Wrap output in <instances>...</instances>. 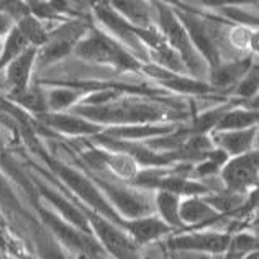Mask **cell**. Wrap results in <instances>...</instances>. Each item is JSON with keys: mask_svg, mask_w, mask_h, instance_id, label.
Segmentation results:
<instances>
[{"mask_svg": "<svg viewBox=\"0 0 259 259\" xmlns=\"http://www.w3.org/2000/svg\"><path fill=\"white\" fill-rule=\"evenodd\" d=\"M179 217L184 227H187V225L213 223L222 215L215 212L202 197H186L184 200H181Z\"/></svg>", "mask_w": 259, "mask_h": 259, "instance_id": "obj_17", "label": "cell"}, {"mask_svg": "<svg viewBox=\"0 0 259 259\" xmlns=\"http://www.w3.org/2000/svg\"><path fill=\"white\" fill-rule=\"evenodd\" d=\"M249 69H251V59H241V61H235V63L217 66L210 72V80H212L210 87L222 89V87L233 85L236 82H240L249 72Z\"/></svg>", "mask_w": 259, "mask_h": 259, "instance_id": "obj_18", "label": "cell"}, {"mask_svg": "<svg viewBox=\"0 0 259 259\" xmlns=\"http://www.w3.org/2000/svg\"><path fill=\"white\" fill-rule=\"evenodd\" d=\"M82 259H87V257H82Z\"/></svg>", "mask_w": 259, "mask_h": 259, "instance_id": "obj_35", "label": "cell"}, {"mask_svg": "<svg viewBox=\"0 0 259 259\" xmlns=\"http://www.w3.org/2000/svg\"><path fill=\"white\" fill-rule=\"evenodd\" d=\"M82 92L76 89H53L46 95V107L53 113H64V110H71L74 105L80 104Z\"/></svg>", "mask_w": 259, "mask_h": 259, "instance_id": "obj_23", "label": "cell"}, {"mask_svg": "<svg viewBox=\"0 0 259 259\" xmlns=\"http://www.w3.org/2000/svg\"><path fill=\"white\" fill-rule=\"evenodd\" d=\"M223 13H227L230 18H233L238 23H246V25L256 26V22H257V18H251L249 13H246L244 10H240V9H230V7H225Z\"/></svg>", "mask_w": 259, "mask_h": 259, "instance_id": "obj_31", "label": "cell"}, {"mask_svg": "<svg viewBox=\"0 0 259 259\" xmlns=\"http://www.w3.org/2000/svg\"><path fill=\"white\" fill-rule=\"evenodd\" d=\"M12 28H13V26H12V18L9 15H5V13L0 12V36H7Z\"/></svg>", "mask_w": 259, "mask_h": 259, "instance_id": "obj_32", "label": "cell"}, {"mask_svg": "<svg viewBox=\"0 0 259 259\" xmlns=\"http://www.w3.org/2000/svg\"><path fill=\"white\" fill-rule=\"evenodd\" d=\"M12 100L17 102L18 105H22L25 110H30V112H33L35 115L48 112L45 95L39 92V91H36L35 87H28L25 92L15 95V97H12Z\"/></svg>", "mask_w": 259, "mask_h": 259, "instance_id": "obj_29", "label": "cell"}, {"mask_svg": "<svg viewBox=\"0 0 259 259\" xmlns=\"http://www.w3.org/2000/svg\"><path fill=\"white\" fill-rule=\"evenodd\" d=\"M154 7L158 9L156 10V13H158V25L164 41L169 45V48H172L179 54L186 71H189L195 77L203 76L207 72V63L197 53L186 28H184L181 20L174 13V9H171L166 4H154Z\"/></svg>", "mask_w": 259, "mask_h": 259, "instance_id": "obj_2", "label": "cell"}, {"mask_svg": "<svg viewBox=\"0 0 259 259\" xmlns=\"http://www.w3.org/2000/svg\"><path fill=\"white\" fill-rule=\"evenodd\" d=\"M36 54L38 48L30 46L5 67V80L10 89V99L28 89L33 66L36 64Z\"/></svg>", "mask_w": 259, "mask_h": 259, "instance_id": "obj_13", "label": "cell"}, {"mask_svg": "<svg viewBox=\"0 0 259 259\" xmlns=\"http://www.w3.org/2000/svg\"><path fill=\"white\" fill-rule=\"evenodd\" d=\"M84 213L91 225L92 236L107 254H110L113 259H140V246L126 235L125 230L91 210H84Z\"/></svg>", "mask_w": 259, "mask_h": 259, "instance_id": "obj_6", "label": "cell"}, {"mask_svg": "<svg viewBox=\"0 0 259 259\" xmlns=\"http://www.w3.org/2000/svg\"><path fill=\"white\" fill-rule=\"evenodd\" d=\"M123 230L138 246L149 244L156 240H159L162 236L174 233V230L171 227H167L159 217H154V215L143 217V218H138V220L125 222Z\"/></svg>", "mask_w": 259, "mask_h": 259, "instance_id": "obj_14", "label": "cell"}, {"mask_svg": "<svg viewBox=\"0 0 259 259\" xmlns=\"http://www.w3.org/2000/svg\"><path fill=\"white\" fill-rule=\"evenodd\" d=\"M74 115H79L95 125L110 123L115 126L159 123L166 118V110L148 100H112L100 107L76 105L71 108Z\"/></svg>", "mask_w": 259, "mask_h": 259, "instance_id": "obj_1", "label": "cell"}, {"mask_svg": "<svg viewBox=\"0 0 259 259\" xmlns=\"http://www.w3.org/2000/svg\"><path fill=\"white\" fill-rule=\"evenodd\" d=\"M257 92V67L254 66L253 67V72H249L244 76L240 82H238L236 85V94L240 95V97H253V95H256Z\"/></svg>", "mask_w": 259, "mask_h": 259, "instance_id": "obj_30", "label": "cell"}, {"mask_svg": "<svg viewBox=\"0 0 259 259\" xmlns=\"http://www.w3.org/2000/svg\"><path fill=\"white\" fill-rule=\"evenodd\" d=\"M0 208L10 217H15V218L26 217V212L23 210V207L20 205L17 195L13 194L9 179H7L2 172H0Z\"/></svg>", "mask_w": 259, "mask_h": 259, "instance_id": "obj_28", "label": "cell"}, {"mask_svg": "<svg viewBox=\"0 0 259 259\" xmlns=\"http://www.w3.org/2000/svg\"><path fill=\"white\" fill-rule=\"evenodd\" d=\"M74 51L77 53L80 59L89 61V63L112 64L130 71L140 69V63L133 54H130L125 48H121L120 43L115 41L113 38L97 30H92L91 35H85V38L80 39L74 46Z\"/></svg>", "mask_w": 259, "mask_h": 259, "instance_id": "obj_3", "label": "cell"}, {"mask_svg": "<svg viewBox=\"0 0 259 259\" xmlns=\"http://www.w3.org/2000/svg\"><path fill=\"white\" fill-rule=\"evenodd\" d=\"M257 153L248 151L230 158L220 169L222 182L227 192L244 194L257 184Z\"/></svg>", "mask_w": 259, "mask_h": 259, "instance_id": "obj_8", "label": "cell"}, {"mask_svg": "<svg viewBox=\"0 0 259 259\" xmlns=\"http://www.w3.org/2000/svg\"><path fill=\"white\" fill-rule=\"evenodd\" d=\"M202 199L220 215L238 210L240 207H243L244 202L243 194H233V192H227V190L225 192H210L207 195H203Z\"/></svg>", "mask_w": 259, "mask_h": 259, "instance_id": "obj_26", "label": "cell"}, {"mask_svg": "<svg viewBox=\"0 0 259 259\" xmlns=\"http://www.w3.org/2000/svg\"><path fill=\"white\" fill-rule=\"evenodd\" d=\"M17 28L22 31V35L26 38V41L33 48H38L39 50V46H45L48 43V35H50V33L45 30L43 23L39 22L38 18L30 15V13L18 20Z\"/></svg>", "mask_w": 259, "mask_h": 259, "instance_id": "obj_25", "label": "cell"}, {"mask_svg": "<svg viewBox=\"0 0 259 259\" xmlns=\"http://www.w3.org/2000/svg\"><path fill=\"white\" fill-rule=\"evenodd\" d=\"M31 182H33V189H35V194L50 203L54 213H58L63 220L71 223L72 227H76L77 230L84 231L85 235H92L91 225H89V220L84 213V210L77 208V205H74V203L67 200V197L59 194L58 190H54L43 181H39L38 177L31 176Z\"/></svg>", "mask_w": 259, "mask_h": 259, "instance_id": "obj_10", "label": "cell"}, {"mask_svg": "<svg viewBox=\"0 0 259 259\" xmlns=\"http://www.w3.org/2000/svg\"><path fill=\"white\" fill-rule=\"evenodd\" d=\"M171 257L174 259H213V256L200 254V253H172Z\"/></svg>", "mask_w": 259, "mask_h": 259, "instance_id": "obj_33", "label": "cell"}, {"mask_svg": "<svg viewBox=\"0 0 259 259\" xmlns=\"http://www.w3.org/2000/svg\"><path fill=\"white\" fill-rule=\"evenodd\" d=\"M35 208L38 210L45 228L50 231L53 238L61 244V246H66L67 249L77 253L79 257L82 256L87 259L105 253L92 235H85L84 231L72 227L71 223L63 220L58 213H54L53 210L46 208V207H41L39 203H35Z\"/></svg>", "mask_w": 259, "mask_h": 259, "instance_id": "obj_5", "label": "cell"}, {"mask_svg": "<svg viewBox=\"0 0 259 259\" xmlns=\"http://www.w3.org/2000/svg\"><path fill=\"white\" fill-rule=\"evenodd\" d=\"M92 182L105 197L110 207L121 217V220H138L143 217H149L154 212L153 199L143 190H135L128 186H118L112 181H105L102 177H94Z\"/></svg>", "mask_w": 259, "mask_h": 259, "instance_id": "obj_4", "label": "cell"}, {"mask_svg": "<svg viewBox=\"0 0 259 259\" xmlns=\"http://www.w3.org/2000/svg\"><path fill=\"white\" fill-rule=\"evenodd\" d=\"M91 259H108L105 253H102V254H97V256H92Z\"/></svg>", "mask_w": 259, "mask_h": 259, "instance_id": "obj_34", "label": "cell"}, {"mask_svg": "<svg viewBox=\"0 0 259 259\" xmlns=\"http://www.w3.org/2000/svg\"><path fill=\"white\" fill-rule=\"evenodd\" d=\"M95 15L102 23L107 26V30L112 33L113 36H117L121 43L128 46L130 50H135V58H148L146 46L141 43L138 38V28L133 25H130L123 17H120L117 12L112 9L110 4H97L95 5Z\"/></svg>", "mask_w": 259, "mask_h": 259, "instance_id": "obj_11", "label": "cell"}, {"mask_svg": "<svg viewBox=\"0 0 259 259\" xmlns=\"http://www.w3.org/2000/svg\"><path fill=\"white\" fill-rule=\"evenodd\" d=\"M257 133V126H251L246 130H236V132H215L212 135V145L228 156V158H235L251 151L254 138Z\"/></svg>", "mask_w": 259, "mask_h": 259, "instance_id": "obj_16", "label": "cell"}, {"mask_svg": "<svg viewBox=\"0 0 259 259\" xmlns=\"http://www.w3.org/2000/svg\"><path fill=\"white\" fill-rule=\"evenodd\" d=\"M112 9L136 28H151V10L145 2H113Z\"/></svg>", "mask_w": 259, "mask_h": 259, "instance_id": "obj_20", "label": "cell"}, {"mask_svg": "<svg viewBox=\"0 0 259 259\" xmlns=\"http://www.w3.org/2000/svg\"><path fill=\"white\" fill-rule=\"evenodd\" d=\"M174 13L177 15V18L181 20V23L184 28H186L190 41H192L194 48L202 56V59L207 63V66H210L212 69L217 66H220L222 64L220 51H218L215 39L212 36V31H210V28L205 25V22L190 12L174 10Z\"/></svg>", "mask_w": 259, "mask_h": 259, "instance_id": "obj_9", "label": "cell"}, {"mask_svg": "<svg viewBox=\"0 0 259 259\" xmlns=\"http://www.w3.org/2000/svg\"><path fill=\"white\" fill-rule=\"evenodd\" d=\"M39 125L45 128H51L54 132L71 135V136H87V135H99L104 132L100 125H95L79 115L74 113H53L45 112L36 115Z\"/></svg>", "mask_w": 259, "mask_h": 259, "instance_id": "obj_12", "label": "cell"}, {"mask_svg": "<svg viewBox=\"0 0 259 259\" xmlns=\"http://www.w3.org/2000/svg\"><path fill=\"white\" fill-rule=\"evenodd\" d=\"M179 205L181 197L171 192H158L154 197V210L159 213V218L167 227H171L174 231H181L186 227L181 222L179 217Z\"/></svg>", "mask_w": 259, "mask_h": 259, "instance_id": "obj_19", "label": "cell"}, {"mask_svg": "<svg viewBox=\"0 0 259 259\" xmlns=\"http://www.w3.org/2000/svg\"><path fill=\"white\" fill-rule=\"evenodd\" d=\"M257 125V113L244 108H230L215 126V132H236Z\"/></svg>", "mask_w": 259, "mask_h": 259, "instance_id": "obj_22", "label": "cell"}, {"mask_svg": "<svg viewBox=\"0 0 259 259\" xmlns=\"http://www.w3.org/2000/svg\"><path fill=\"white\" fill-rule=\"evenodd\" d=\"M177 130L176 125L169 123H143V125H123V126H112L102 132V135L112 140L120 141H138L140 140H153L156 136H164Z\"/></svg>", "mask_w": 259, "mask_h": 259, "instance_id": "obj_15", "label": "cell"}, {"mask_svg": "<svg viewBox=\"0 0 259 259\" xmlns=\"http://www.w3.org/2000/svg\"><path fill=\"white\" fill-rule=\"evenodd\" d=\"M230 233L220 231H199V233H179L167 238V248L172 253H200V254H223L231 243Z\"/></svg>", "mask_w": 259, "mask_h": 259, "instance_id": "obj_7", "label": "cell"}, {"mask_svg": "<svg viewBox=\"0 0 259 259\" xmlns=\"http://www.w3.org/2000/svg\"><path fill=\"white\" fill-rule=\"evenodd\" d=\"M30 43L26 41V38L22 35L17 26L9 31V35L5 36V41L2 45V53H0V71L7 67L13 59H17L25 50H28Z\"/></svg>", "mask_w": 259, "mask_h": 259, "instance_id": "obj_24", "label": "cell"}, {"mask_svg": "<svg viewBox=\"0 0 259 259\" xmlns=\"http://www.w3.org/2000/svg\"><path fill=\"white\" fill-rule=\"evenodd\" d=\"M162 85L169 87L171 91L184 92V94H205L212 91L208 84L202 82L199 79H192L187 76H179V74H171L169 77L159 80Z\"/></svg>", "mask_w": 259, "mask_h": 259, "instance_id": "obj_27", "label": "cell"}, {"mask_svg": "<svg viewBox=\"0 0 259 259\" xmlns=\"http://www.w3.org/2000/svg\"><path fill=\"white\" fill-rule=\"evenodd\" d=\"M31 235L39 259H67L63 246L54 240L53 235L46 228H41L36 223H33Z\"/></svg>", "mask_w": 259, "mask_h": 259, "instance_id": "obj_21", "label": "cell"}]
</instances>
